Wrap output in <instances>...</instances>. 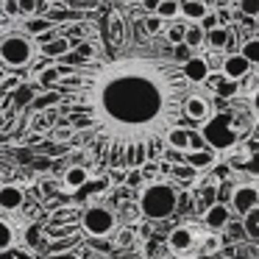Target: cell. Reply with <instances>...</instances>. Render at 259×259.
Here are the masks:
<instances>
[{
    "mask_svg": "<svg viewBox=\"0 0 259 259\" xmlns=\"http://www.w3.org/2000/svg\"><path fill=\"white\" fill-rule=\"evenodd\" d=\"M170 56H173L179 64H184L187 59H192L195 53H192V48L187 45V42H181V45H173V48H170Z\"/></svg>",
    "mask_w": 259,
    "mask_h": 259,
    "instance_id": "f546056e",
    "label": "cell"
},
{
    "mask_svg": "<svg viewBox=\"0 0 259 259\" xmlns=\"http://www.w3.org/2000/svg\"><path fill=\"white\" fill-rule=\"evenodd\" d=\"M25 201V192L23 187L17 184H0V209L3 212H14V209H20Z\"/></svg>",
    "mask_w": 259,
    "mask_h": 259,
    "instance_id": "9c48e42d",
    "label": "cell"
},
{
    "mask_svg": "<svg viewBox=\"0 0 259 259\" xmlns=\"http://www.w3.org/2000/svg\"><path fill=\"white\" fill-rule=\"evenodd\" d=\"M190 87L173 56H123L81 64L53 90L75 128L73 142L92 162L137 170L162 156L170 128L184 120Z\"/></svg>",
    "mask_w": 259,
    "mask_h": 259,
    "instance_id": "6da1fadb",
    "label": "cell"
},
{
    "mask_svg": "<svg viewBox=\"0 0 259 259\" xmlns=\"http://www.w3.org/2000/svg\"><path fill=\"white\" fill-rule=\"evenodd\" d=\"M253 206H259V190H256V187L242 184V187H237V190L231 192V209H234L237 214L245 218Z\"/></svg>",
    "mask_w": 259,
    "mask_h": 259,
    "instance_id": "8992f818",
    "label": "cell"
},
{
    "mask_svg": "<svg viewBox=\"0 0 259 259\" xmlns=\"http://www.w3.org/2000/svg\"><path fill=\"white\" fill-rule=\"evenodd\" d=\"M256 212H259V206H256ZM256 242H259V240H256Z\"/></svg>",
    "mask_w": 259,
    "mask_h": 259,
    "instance_id": "60d3db41",
    "label": "cell"
},
{
    "mask_svg": "<svg viewBox=\"0 0 259 259\" xmlns=\"http://www.w3.org/2000/svg\"><path fill=\"white\" fill-rule=\"evenodd\" d=\"M48 28H53L51 17H42V14H34V17H28V20H25V31H28L31 36H39L42 31H48Z\"/></svg>",
    "mask_w": 259,
    "mask_h": 259,
    "instance_id": "603a6c76",
    "label": "cell"
},
{
    "mask_svg": "<svg viewBox=\"0 0 259 259\" xmlns=\"http://www.w3.org/2000/svg\"><path fill=\"white\" fill-rule=\"evenodd\" d=\"M192 245H195V231H192V229H187V226H179V229L170 231V251L187 253Z\"/></svg>",
    "mask_w": 259,
    "mask_h": 259,
    "instance_id": "7c38bea8",
    "label": "cell"
},
{
    "mask_svg": "<svg viewBox=\"0 0 259 259\" xmlns=\"http://www.w3.org/2000/svg\"><path fill=\"white\" fill-rule=\"evenodd\" d=\"M184 117L187 120H195V123H203V120L209 117V103L203 95H192L184 101Z\"/></svg>",
    "mask_w": 259,
    "mask_h": 259,
    "instance_id": "8fae6325",
    "label": "cell"
},
{
    "mask_svg": "<svg viewBox=\"0 0 259 259\" xmlns=\"http://www.w3.org/2000/svg\"><path fill=\"white\" fill-rule=\"evenodd\" d=\"M170 173H173L176 179H181V181H190V179H195L198 170L192 167V164H176V167H170Z\"/></svg>",
    "mask_w": 259,
    "mask_h": 259,
    "instance_id": "d6a6232c",
    "label": "cell"
},
{
    "mask_svg": "<svg viewBox=\"0 0 259 259\" xmlns=\"http://www.w3.org/2000/svg\"><path fill=\"white\" fill-rule=\"evenodd\" d=\"M31 106H34L36 112L59 109V106H62V95H59V90H48V92H42L39 98H34V103H31Z\"/></svg>",
    "mask_w": 259,
    "mask_h": 259,
    "instance_id": "ffe728a7",
    "label": "cell"
},
{
    "mask_svg": "<svg viewBox=\"0 0 259 259\" xmlns=\"http://www.w3.org/2000/svg\"><path fill=\"white\" fill-rule=\"evenodd\" d=\"M229 42H231V31L226 28L223 23L214 25L212 31H206V45H209V51H220V48H226Z\"/></svg>",
    "mask_w": 259,
    "mask_h": 259,
    "instance_id": "d6986e66",
    "label": "cell"
},
{
    "mask_svg": "<svg viewBox=\"0 0 259 259\" xmlns=\"http://www.w3.org/2000/svg\"><path fill=\"white\" fill-rule=\"evenodd\" d=\"M123 17H120V12H112L109 14V39L114 42V45H120L123 42Z\"/></svg>",
    "mask_w": 259,
    "mask_h": 259,
    "instance_id": "d4e9b609",
    "label": "cell"
},
{
    "mask_svg": "<svg viewBox=\"0 0 259 259\" xmlns=\"http://www.w3.org/2000/svg\"><path fill=\"white\" fill-rule=\"evenodd\" d=\"M184 42L192 48V51H195V48H201V45H206V28H203L201 23H187Z\"/></svg>",
    "mask_w": 259,
    "mask_h": 259,
    "instance_id": "44dd1931",
    "label": "cell"
},
{
    "mask_svg": "<svg viewBox=\"0 0 259 259\" xmlns=\"http://www.w3.org/2000/svg\"><path fill=\"white\" fill-rule=\"evenodd\" d=\"M229 218H231L229 206H223V203H214V206L206 209V214H203V223H206L212 231H220V229H226V226H229Z\"/></svg>",
    "mask_w": 259,
    "mask_h": 259,
    "instance_id": "4fadbf2b",
    "label": "cell"
},
{
    "mask_svg": "<svg viewBox=\"0 0 259 259\" xmlns=\"http://www.w3.org/2000/svg\"><path fill=\"white\" fill-rule=\"evenodd\" d=\"M187 164H192L195 170L212 167V164H214V153H212V148H195V151H187Z\"/></svg>",
    "mask_w": 259,
    "mask_h": 259,
    "instance_id": "ac0fdd59",
    "label": "cell"
},
{
    "mask_svg": "<svg viewBox=\"0 0 259 259\" xmlns=\"http://www.w3.org/2000/svg\"><path fill=\"white\" fill-rule=\"evenodd\" d=\"M3 12H6L9 17L20 14V0H3Z\"/></svg>",
    "mask_w": 259,
    "mask_h": 259,
    "instance_id": "d590c367",
    "label": "cell"
},
{
    "mask_svg": "<svg viewBox=\"0 0 259 259\" xmlns=\"http://www.w3.org/2000/svg\"><path fill=\"white\" fill-rule=\"evenodd\" d=\"M201 25H203V28H206V31H212L214 25H220V17H218V14H214V12H206V17L201 20Z\"/></svg>",
    "mask_w": 259,
    "mask_h": 259,
    "instance_id": "e575fe53",
    "label": "cell"
},
{
    "mask_svg": "<svg viewBox=\"0 0 259 259\" xmlns=\"http://www.w3.org/2000/svg\"><path fill=\"white\" fill-rule=\"evenodd\" d=\"M240 12L245 17H259V0H240Z\"/></svg>",
    "mask_w": 259,
    "mask_h": 259,
    "instance_id": "836d02e7",
    "label": "cell"
},
{
    "mask_svg": "<svg viewBox=\"0 0 259 259\" xmlns=\"http://www.w3.org/2000/svg\"><path fill=\"white\" fill-rule=\"evenodd\" d=\"M240 167L245 170V176H251V179H259V153H248L245 162H242Z\"/></svg>",
    "mask_w": 259,
    "mask_h": 259,
    "instance_id": "4dcf8cb0",
    "label": "cell"
},
{
    "mask_svg": "<svg viewBox=\"0 0 259 259\" xmlns=\"http://www.w3.org/2000/svg\"><path fill=\"white\" fill-rule=\"evenodd\" d=\"M53 140L56 142H73L75 140V128L67 123V120H62V123L53 128Z\"/></svg>",
    "mask_w": 259,
    "mask_h": 259,
    "instance_id": "83f0119b",
    "label": "cell"
},
{
    "mask_svg": "<svg viewBox=\"0 0 259 259\" xmlns=\"http://www.w3.org/2000/svg\"><path fill=\"white\" fill-rule=\"evenodd\" d=\"M156 14L162 20H176V17H181V0H162L159 3V9H156Z\"/></svg>",
    "mask_w": 259,
    "mask_h": 259,
    "instance_id": "cb8c5ba5",
    "label": "cell"
},
{
    "mask_svg": "<svg viewBox=\"0 0 259 259\" xmlns=\"http://www.w3.org/2000/svg\"><path fill=\"white\" fill-rule=\"evenodd\" d=\"M87 181H90V170L84 164H73L64 170V190H81Z\"/></svg>",
    "mask_w": 259,
    "mask_h": 259,
    "instance_id": "2e32d148",
    "label": "cell"
},
{
    "mask_svg": "<svg viewBox=\"0 0 259 259\" xmlns=\"http://www.w3.org/2000/svg\"><path fill=\"white\" fill-rule=\"evenodd\" d=\"M48 259H73L70 253H62V256H48Z\"/></svg>",
    "mask_w": 259,
    "mask_h": 259,
    "instance_id": "ab89813d",
    "label": "cell"
},
{
    "mask_svg": "<svg viewBox=\"0 0 259 259\" xmlns=\"http://www.w3.org/2000/svg\"><path fill=\"white\" fill-rule=\"evenodd\" d=\"M6 120H9V117H6V112H3V109H0V131L6 128Z\"/></svg>",
    "mask_w": 259,
    "mask_h": 259,
    "instance_id": "f35d334b",
    "label": "cell"
},
{
    "mask_svg": "<svg viewBox=\"0 0 259 259\" xmlns=\"http://www.w3.org/2000/svg\"><path fill=\"white\" fill-rule=\"evenodd\" d=\"M14 240H17L14 229H12V226H9L3 218H0V251H9V248L14 245Z\"/></svg>",
    "mask_w": 259,
    "mask_h": 259,
    "instance_id": "4316f807",
    "label": "cell"
},
{
    "mask_svg": "<svg viewBox=\"0 0 259 259\" xmlns=\"http://www.w3.org/2000/svg\"><path fill=\"white\" fill-rule=\"evenodd\" d=\"M70 48H73V39H70V36H64V34H59L53 42L39 45V53H42L45 59H53V62H56V59H62L64 53L70 51Z\"/></svg>",
    "mask_w": 259,
    "mask_h": 259,
    "instance_id": "5bb4252c",
    "label": "cell"
},
{
    "mask_svg": "<svg viewBox=\"0 0 259 259\" xmlns=\"http://www.w3.org/2000/svg\"><path fill=\"white\" fill-rule=\"evenodd\" d=\"M176 203H179V192L167 181H153L140 192V212L148 220H162L167 214H173Z\"/></svg>",
    "mask_w": 259,
    "mask_h": 259,
    "instance_id": "7a4b0ae2",
    "label": "cell"
},
{
    "mask_svg": "<svg viewBox=\"0 0 259 259\" xmlns=\"http://www.w3.org/2000/svg\"><path fill=\"white\" fill-rule=\"evenodd\" d=\"M167 145L173 148V151H190V148H192V131L184 128V125H176V128H170Z\"/></svg>",
    "mask_w": 259,
    "mask_h": 259,
    "instance_id": "e0dca14e",
    "label": "cell"
},
{
    "mask_svg": "<svg viewBox=\"0 0 259 259\" xmlns=\"http://www.w3.org/2000/svg\"><path fill=\"white\" fill-rule=\"evenodd\" d=\"M164 25H167V20H162L159 14H151V17H145L142 28H145V34H164Z\"/></svg>",
    "mask_w": 259,
    "mask_h": 259,
    "instance_id": "f1b7e54d",
    "label": "cell"
},
{
    "mask_svg": "<svg viewBox=\"0 0 259 259\" xmlns=\"http://www.w3.org/2000/svg\"><path fill=\"white\" fill-rule=\"evenodd\" d=\"M181 70H184L187 81H190L192 87H201L203 81L212 75V73H209V70H212V64H209L206 56H192V59H187V62L181 64Z\"/></svg>",
    "mask_w": 259,
    "mask_h": 259,
    "instance_id": "ba28073f",
    "label": "cell"
},
{
    "mask_svg": "<svg viewBox=\"0 0 259 259\" xmlns=\"http://www.w3.org/2000/svg\"><path fill=\"white\" fill-rule=\"evenodd\" d=\"M20 14H23V17L42 14V0H20Z\"/></svg>",
    "mask_w": 259,
    "mask_h": 259,
    "instance_id": "1f68e13d",
    "label": "cell"
},
{
    "mask_svg": "<svg viewBox=\"0 0 259 259\" xmlns=\"http://www.w3.org/2000/svg\"><path fill=\"white\" fill-rule=\"evenodd\" d=\"M34 56H36V42L31 36L9 34L0 39V64H6V67L23 70L34 62Z\"/></svg>",
    "mask_w": 259,
    "mask_h": 259,
    "instance_id": "277c9868",
    "label": "cell"
},
{
    "mask_svg": "<svg viewBox=\"0 0 259 259\" xmlns=\"http://www.w3.org/2000/svg\"><path fill=\"white\" fill-rule=\"evenodd\" d=\"M34 98H36V90H34V84H17L12 92L6 95V101H9V106L17 112V109H25V106H31L34 103Z\"/></svg>",
    "mask_w": 259,
    "mask_h": 259,
    "instance_id": "30bf717a",
    "label": "cell"
},
{
    "mask_svg": "<svg viewBox=\"0 0 259 259\" xmlns=\"http://www.w3.org/2000/svg\"><path fill=\"white\" fill-rule=\"evenodd\" d=\"M251 112H253V114H256V117H259V87H256V90L251 92Z\"/></svg>",
    "mask_w": 259,
    "mask_h": 259,
    "instance_id": "8d00e7d4",
    "label": "cell"
},
{
    "mask_svg": "<svg viewBox=\"0 0 259 259\" xmlns=\"http://www.w3.org/2000/svg\"><path fill=\"white\" fill-rule=\"evenodd\" d=\"M164 36H167L170 48L181 45V42H184V36H187V23H173V20H170V23L164 25Z\"/></svg>",
    "mask_w": 259,
    "mask_h": 259,
    "instance_id": "7402d4cb",
    "label": "cell"
},
{
    "mask_svg": "<svg viewBox=\"0 0 259 259\" xmlns=\"http://www.w3.org/2000/svg\"><path fill=\"white\" fill-rule=\"evenodd\" d=\"M81 226H84V231L90 237H109L114 231V226H117V218L106 206H90L81 214Z\"/></svg>",
    "mask_w": 259,
    "mask_h": 259,
    "instance_id": "5b68a950",
    "label": "cell"
},
{
    "mask_svg": "<svg viewBox=\"0 0 259 259\" xmlns=\"http://www.w3.org/2000/svg\"><path fill=\"white\" fill-rule=\"evenodd\" d=\"M159 3H162V0H142V6H145V12H148V14H156Z\"/></svg>",
    "mask_w": 259,
    "mask_h": 259,
    "instance_id": "74e56055",
    "label": "cell"
},
{
    "mask_svg": "<svg viewBox=\"0 0 259 259\" xmlns=\"http://www.w3.org/2000/svg\"><path fill=\"white\" fill-rule=\"evenodd\" d=\"M209 12V3L206 0H181V17L187 23H201Z\"/></svg>",
    "mask_w": 259,
    "mask_h": 259,
    "instance_id": "9a60e30c",
    "label": "cell"
},
{
    "mask_svg": "<svg viewBox=\"0 0 259 259\" xmlns=\"http://www.w3.org/2000/svg\"><path fill=\"white\" fill-rule=\"evenodd\" d=\"M251 67L253 64L248 62L242 53H229V56L223 59V64H220V73H223L226 78H231V81H242V78H248Z\"/></svg>",
    "mask_w": 259,
    "mask_h": 259,
    "instance_id": "52a82bcc",
    "label": "cell"
},
{
    "mask_svg": "<svg viewBox=\"0 0 259 259\" xmlns=\"http://www.w3.org/2000/svg\"><path fill=\"white\" fill-rule=\"evenodd\" d=\"M240 53L248 59V62L253 64V67H259V36H253V39H248L245 45L240 48Z\"/></svg>",
    "mask_w": 259,
    "mask_h": 259,
    "instance_id": "484cf974",
    "label": "cell"
},
{
    "mask_svg": "<svg viewBox=\"0 0 259 259\" xmlns=\"http://www.w3.org/2000/svg\"><path fill=\"white\" fill-rule=\"evenodd\" d=\"M201 134H203V140H206V145L214 148V151H229V148H234L237 142H240V131H237L231 114H223V112L203 120Z\"/></svg>",
    "mask_w": 259,
    "mask_h": 259,
    "instance_id": "3957f363",
    "label": "cell"
}]
</instances>
